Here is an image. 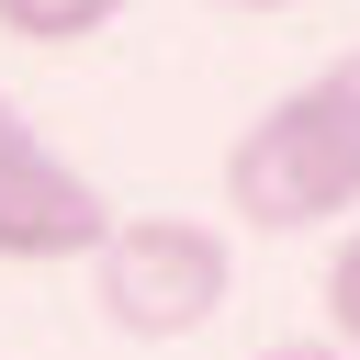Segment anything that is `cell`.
I'll list each match as a JSON object with an SVG mask.
<instances>
[{"label": "cell", "instance_id": "4", "mask_svg": "<svg viewBox=\"0 0 360 360\" xmlns=\"http://www.w3.org/2000/svg\"><path fill=\"white\" fill-rule=\"evenodd\" d=\"M124 0H0V34L11 45H90Z\"/></svg>", "mask_w": 360, "mask_h": 360}, {"label": "cell", "instance_id": "7", "mask_svg": "<svg viewBox=\"0 0 360 360\" xmlns=\"http://www.w3.org/2000/svg\"><path fill=\"white\" fill-rule=\"evenodd\" d=\"M259 360H349V349H326V338H281V349H259Z\"/></svg>", "mask_w": 360, "mask_h": 360}, {"label": "cell", "instance_id": "8", "mask_svg": "<svg viewBox=\"0 0 360 360\" xmlns=\"http://www.w3.org/2000/svg\"><path fill=\"white\" fill-rule=\"evenodd\" d=\"M225 11H281V0H225Z\"/></svg>", "mask_w": 360, "mask_h": 360}, {"label": "cell", "instance_id": "5", "mask_svg": "<svg viewBox=\"0 0 360 360\" xmlns=\"http://www.w3.org/2000/svg\"><path fill=\"white\" fill-rule=\"evenodd\" d=\"M326 349H360V225L326 259Z\"/></svg>", "mask_w": 360, "mask_h": 360}, {"label": "cell", "instance_id": "2", "mask_svg": "<svg viewBox=\"0 0 360 360\" xmlns=\"http://www.w3.org/2000/svg\"><path fill=\"white\" fill-rule=\"evenodd\" d=\"M349 202H360V146L326 124L315 90L270 101V112L225 146V214L259 225V236H304V225H326V214H349Z\"/></svg>", "mask_w": 360, "mask_h": 360}, {"label": "cell", "instance_id": "1", "mask_svg": "<svg viewBox=\"0 0 360 360\" xmlns=\"http://www.w3.org/2000/svg\"><path fill=\"white\" fill-rule=\"evenodd\" d=\"M236 248L191 214H112V236L90 248V292L124 338H202L225 315Z\"/></svg>", "mask_w": 360, "mask_h": 360}, {"label": "cell", "instance_id": "6", "mask_svg": "<svg viewBox=\"0 0 360 360\" xmlns=\"http://www.w3.org/2000/svg\"><path fill=\"white\" fill-rule=\"evenodd\" d=\"M304 90H315V101H326V124H338V135H349V146H360V45H349V56H338V68H315V79H304Z\"/></svg>", "mask_w": 360, "mask_h": 360}, {"label": "cell", "instance_id": "3", "mask_svg": "<svg viewBox=\"0 0 360 360\" xmlns=\"http://www.w3.org/2000/svg\"><path fill=\"white\" fill-rule=\"evenodd\" d=\"M112 236V202L90 169H68L0 90V259L11 270H56V259H90Z\"/></svg>", "mask_w": 360, "mask_h": 360}]
</instances>
